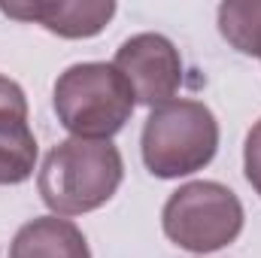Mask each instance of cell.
I'll return each mask as SVG.
<instances>
[{
	"mask_svg": "<svg viewBox=\"0 0 261 258\" xmlns=\"http://www.w3.org/2000/svg\"><path fill=\"white\" fill-rule=\"evenodd\" d=\"M122 176L125 161L119 146L110 140L70 137L46 155L37 173V189L55 216H82L103 207L119 192Z\"/></svg>",
	"mask_w": 261,
	"mask_h": 258,
	"instance_id": "cell-1",
	"label": "cell"
},
{
	"mask_svg": "<svg viewBox=\"0 0 261 258\" xmlns=\"http://www.w3.org/2000/svg\"><path fill=\"white\" fill-rule=\"evenodd\" d=\"M52 107L58 122L73 137L110 140L128 125L137 97L128 79L113 64L85 61L67 67L55 79Z\"/></svg>",
	"mask_w": 261,
	"mask_h": 258,
	"instance_id": "cell-2",
	"label": "cell"
},
{
	"mask_svg": "<svg viewBox=\"0 0 261 258\" xmlns=\"http://www.w3.org/2000/svg\"><path fill=\"white\" fill-rule=\"evenodd\" d=\"M143 164L158 179H179L203 170L219 149V122L200 100H170L149 113L143 137Z\"/></svg>",
	"mask_w": 261,
	"mask_h": 258,
	"instance_id": "cell-3",
	"label": "cell"
},
{
	"mask_svg": "<svg viewBox=\"0 0 261 258\" xmlns=\"http://www.w3.org/2000/svg\"><path fill=\"white\" fill-rule=\"evenodd\" d=\"M243 203L222 183H186L167 197L161 210L164 234L186 252H219L243 231Z\"/></svg>",
	"mask_w": 261,
	"mask_h": 258,
	"instance_id": "cell-4",
	"label": "cell"
},
{
	"mask_svg": "<svg viewBox=\"0 0 261 258\" xmlns=\"http://www.w3.org/2000/svg\"><path fill=\"white\" fill-rule=\"evenodd\" d=\"M113 67L128 79L137 104L161 107L182 85V58L179 49L164 34H137L125 40L116 52Z\"/></svg>",
	"mask_w": 261,
	"mask_h": 258,
	"instance_id": "cell-5",
	"label": "cell"
},
{
	"mask_svg": "<svg viewBox=\"0 0 261 258\" xmlns=\"http://www.w3.org/2000/svg\"><path fill=\"white\" fill-rule=\"evenodd\" d=\"M0 12L18 21L43 24L64 40L97 37L116 15L113 0H0Z\"/></svg>",
	"mask_w": 261,
	"mask_h": 258,
	"instance_id": "cell-6",
	"label": "cell"
},
{
	"mask_svg": "<svg viewBox=\"0 0 261 258\" xmlns=\"http://www.w3.org/2000/svg\"><path fill=\"white\" fill-rule=\"evenodd\" d=\"M9 258H91V249L70 219L37 216L15 231Z\"/></svg>",
	"mask_w": 261,
	"mask_h": 258,
	"instance_id": "cell-7",
	"label": "cell"
},
{
	"mask_svg": "<svg viewBox=\"0 0 261 258\" xmlns=\"http://www.w3.org/2000/svg\"><path fill=\"white\" fill-rule=\"evenodd\" d=\"M37 137L28 116L0 110V186H18L34 176Z\"/></svg>",
	"mask_w": 261,
	"mask_h": 258,
	"instance_id": "cell-8",
	"label": "cell"
},
{
	"mask_svg": "<svg viewBox=\"0 0 261 258\" xmlns=\"http://www.w3.org/2000/svg\"><path fill=\"white\" fill-rule=\"evenodd\" d=\"M219 34L240 55L261 58V0H225L219 6Z\"/></svg>",
	"mask_w": 261,
	"mask_h": 258,
	"instance_id": "cell-9",
	"label": "cell"
},
{
	"mask_svg": "<svg viewBox=\"0 0 261 258\" xmlns=\"http://www.w3.org/2000/svg\"><path fill=\"white\" fill-rule=\"evenodd\" d=\"M243 170H246L249 186L261 197V119L246 134V143H243Z\"/></svg>",
	"mask_w": 261,
	"mask_h": 258,
	"instance_id": "cell-10",
	"label": "cell"
},
{
	"mask_svg": "<svg viewBox=\"0 0 261 258\" xmlns=\"http://www.w3.org/2000/svg\"><path fill=\"white\" fill-rule=\"evenodd\" d=\"M0 110H9V113H21V116H28V97H24L21 85L12 82L9 76H0Z\"/></svg>",
	"mask_w": 261,
	"mask_h": 258,
	"instance_id": "cell-11",
	"label": "cell"
}]
</instances>
